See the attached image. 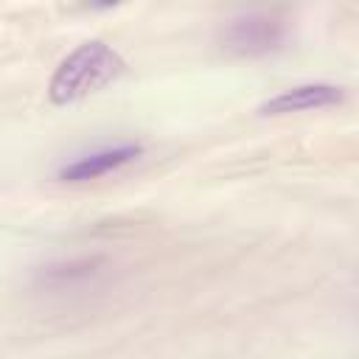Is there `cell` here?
Wrapping results in <instances>:
<instances>
[{"mask_svg":"<svg viewBox=\"0 0 359 359\" xmlns=\"http://www.w3.org/2000/svg\"><path fill=\"white\" fill-rule=\"evenodd\" d=\"M95 8H109V6H118L121 0H90Z\"/></svg>","mask_w":359,"mask_h":359,"instance_id":"5b68a950","label":"cell"},{"mask_svg":"<svg viewBox=\"0 0 359 359\" xmlns=\"http://www.w3.org/2000/svg\"><path fill=\"white\" fill-rule=\"evenodd\" d=\"M345 93L337 84H297L289 87L278 95H272L269 101H264L258 107L261 115H289V112H306V109H320V107H334L342 104Z\"/></svg>","mask_w":359,"mask_h":359,"instance_id":"3957f363","label":"cell"},{"mask_svg":"<svg viewBox=\"0 0 359 359\" xmlns=\"http://www.w3.org/2000/svg\"><path fill=\"white\" fill-rule=\"evenodd\" d=\"M283 25L269 14H244L227 22L224 48L241 56H261L280 45Z\"/></svg>","mask_w":359,"mask_h":359,"instance_id":"7a4b0ae2","label":"cell"},{"mask_svg":"<svg viewBox=\"0 0 359 359\" xmlns=\"http://www.w3.org/2000/svg\"><path fill=\"white\" fill-rule=\"evenodd\" d=\"M126 70V62L104 42H84L79 45L73 53H67L62 59V65L56 67V73L50 76L48 84V98L59 107L65 104H76L98 90H104L107 84L118 81Z\"/></svg>","mask_w":359,"mask_h":359,"instance_id":"6da1fadb","label":"cell"},{"mask_svg":"<svg viewBox=\"0 0 359 359\" xmlns=\"http://www.w3.org/2000/svg\"><path fill=\"white\" fill-rule=\"evenodd\" d=\"M140 146L137 143H123V146H112V149H101V151H93V154H84L73 163H67L62 171H59V180L65 182H87V180H98L132 160L140 157Z\"/></svg>","mask_w":359,"mask_h":359,"instance_id":"277c9868","label":"cell"}]
</instances>
